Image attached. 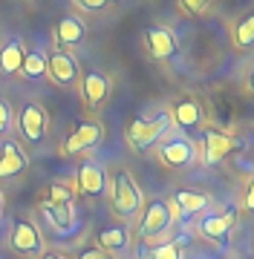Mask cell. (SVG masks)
<instances>
[{"mask_svg": "<svg viewBox=\"0 0 254 259\" xmlns=\"http://www.w3.org/2000/svg\"><path fill=\"white\" fill-rule=\"evenodd\" d=\"M101 141V124H95V121H78L72 133L66 136L64 141V156H78V153H87V150H93L95 144Z\"/></svg>", "mask_w": 254, "mask_h": 259, "instance_id": "cell-3", "label": "cell"}, {"mask_svg": "<svg viewBox=\"0 0 254 259\" xmlns=\"http://www.w3.org/2000/svg\"><path fill=\"white\" fill-rule=\"evenodd\" d=\"M144 44L151 49V55L156 61H179V40L173 37V32L165 26H148L144 29Z\"/></svg>", "mask_w": 254, "mask_h": 259, "instance_id": "cell-4", "label": "cell"}, {"mask_svg": "<svg viewBox=\"0 0 254 259\" xmlns=\"http://www.w3.org/2000/svg\"><path fill=\"white\" fill-rule=\"evenodd\" d=\"M234 40H237V47H251L254 44V15L243 18L234 26Z\"/></svg>", "mask_w": 254, "mask_h": 259, "instance_id": "cell-22", "label": "cell"}, {"mask_svg": "<svg viewBox=\"0 0 254 259\" xmlns=\"http://www.w3.org/2000/svg\"><path fill=\"white\" fill-rule=\"evenodd\" d=\"M78 187L84 196H101L107 190V173L98 161H84L78 167Z\"/></svg>", "mask_w": 254, "mask_h": 259, "instance_id": "cell-10", "label": "cell"}, {"mask_svg": "<svg viewBox=\"0 0 254 259\" xmlns=\"http://www.w3.org/2000/svg\"><path fill=\"white\" fill-rule=\"evenodd\" d=\"M248 83H251V90H254V69H251V81H248Z\"/></svg>", "mask_w": 254, "mask_h": 259, "instance_id": "cell-31", "label": "cell"}, {"mask_svg": "<svg viewBox=\"0 0 254 259\" xmlns=\"http://www.w3.org/2000/svg\"><path fill=\"white\" fill-rule=\"evenodd\" d=\"M170 127V112L168 110H156L151 115H139V118L130 124V133L127 139L136 150H151L156 141L168 133Z\"/></svg>", "mask_w": 254, "mask_h": 259, "instance_id": "cell-1", "label": "cell"}, {"mask_svg": "<svg viewBox=\"0 0 254 259\" xmlns=\"http://www.w3.org/2000/svg\"><path fill=\"white\" fill-rule=\"evenodd\" d=\"M55 37L64 44V47H78L81 40L87 37V23L81 18H72V15H66V18L58 20L55 26Z\"/></svg>", "mask_w": 254, "mask_h": 259, "instance_id": "cell-15", "label": "cell"}, {"mask_svg": "<svg viewBox=\"0 0 254 259\" xmlns=\"http://www.w3.org/2000/svg\"><path fill=\"white\" fill-rule=\"evenodd\" d=\"M208 6H211V0H182V9L188 15H202Z\"/></svg>", "mask_w": 254, "mask_h": 259, "instance_id": "cell-25", "label": "cell"}, {"mask_svg": "<svg viewBox=\"0 0 254 259\" xmlns=\"http://www.w3.org/2000/svg\"><path fill=\"white\" fill-rule=\"evenodd\" d=\"M141 190L139 185L130 179V173L127 170H116L113 176V204L116 210L122 213V216H136V213L141 210Z\"/></svg>", "mask_w": 254, "mask_h": 259, "instance_id": "cell-2", "label": "cell"}, {"mask_svg": "<svg viewBox=\"0 0 254 259\" xmlns=\"http://www.w3.org/2000/svg\"><path fill=\"white\" fill-rule=\"evenodd\" d=\"M159 158H162L168 167H188V164H194L197 150H194L191 139H185V136H170V139L162 144Z\"/></svg>", "mask_w": 254, "mask_h": 259, "instance_id": "cell-8", "label": "cell"}, {"mask_svg": "<svg viewBox=\"0 0 254 259\" xmlns=\"http://www.w3.org/2000/svg\"><path fill=\"white\" fill-rule=\"evenodd\" d=\"M170 219H173V213H170L168 202H162V199L148 202V207L141 213V222H139L141 236H159V233H165L170 228Z\"/></svg>", "mask_w": 254, "mask_h": 259, "instance_id": "cell-5", "label": "cell"}, {"mask_svg": "<svg viewBox=\"0 0 254 259\" xmlns=\"http://www.w3.org/2000/svg\"><path fill=\"white\" fill-rule=\"evenodd\" d=\"M151 259H182V248H179V242L156 245V248L151 250Z\"/></svg>", "mask_w": 254, "mask_h": 259, "instance_id": "cell-23", "label": "cell"}, {"mask_svg": "<svg viewBox=\"0 0 254 259\" xmlns=\"http://www.w3.org/2000/svg\"><path fill=\"white\" fill-rule=\"evenodd\" d=\"M205 161L208 164H220L223 158L231 153V136H226V133H220V130H214V127H205Z\"/></svg>", "mask_w": 254, "mask_h": 259, "instance_id": "cell-14", "label": "cell"}, {"mask_svg": "<svg viewBox=\"0 0 254 259\" xmlns=\"http://www.w3.org/2000/svg\"><path fill=\"white\" fill-rule=\"evenodd\" d=\"M81 95H84V104L90 110H98V107L107 101V95H110V81H107V75L98 72V69H87L84 78H81Z\"/></svg>", "mask_w": 254, "mask_h": 259, "instance_id": "cell-9", "label": "cell"}, {"mask_svg": "<svg viewBox=\"0 0 254 259\" xmlns=\"http://www.w3.org/2000/svg\"><path fill=\"white\" fill-rule=\"evenodd\" d=\"M23 55H26V49H23V40H9L6 47L0 49V72H3V75L20 72Z\"/></svg>", "mask_w": 254, "mask_h": 259, "instance_id": "cell-18", "label": "cell"}, {"mask_svg": "<svg viewBox=\"0 0 254 259\" xmlns=\"http://www.w3.org/2000/svg\"><path fill=\"white\" fill-rule=\"evenodd\" d=\"M9 121H12V110H9V104L0 98V133L9 130Z\"/></svg>", "mask_w": 254, "mask_h": 259, "instance_id": "cell-27", "label": "cell"}, {"mask_svg": "<svg viewBox=\"0 0 254 259\" xmlns=\"http://www.w3.org/2000/svg\"><path fill=\"white\" fill-rule=\"evenodd\" d=\"M0 213H3V210H0Z\"/></svg>", "mask_w": 254, "mask_h": 259, "instance_id": "cell-33", "label": "cell"}, {"mask_svg": "<svg viewBox=\"0 0 254 259\" xmlns=\"http://www.w3.org/2000/svg\"><path fill=\"white\" fill-rule=\"evenodd\" d=\"M173 202H176L179 216H191V213L205 210L208 204H211V199H208L205 193H199V190H179V193L173 196Z\"/></svg>", "mask_w": 254, "mask_h": 259, "instance_id": "cell-19", "label": "cell"}, {"mask_svg": "<svg viewBox=\"0 0 254 259\" xmlns=\"http://www.w3.org/2000/svg\"><path fill=\"white\" fill-rule=\"evenodd\" d=\"M29 167V158L26 153L15 144V141H6L3 144V153H0V179H9V176H18Z\"/></svg>", "mask_w": 254, "mask_h": 259, "instance_id": "cell-13", "label": "cell"}, {"mask_svg": "<svg viewBox=\"0 0 254 259\" xmlns=\"http://www.w3.org/2000/svg\"><path fill=\"white\" fill-rule=\"evenodd\" d=\"M47 72L58 87H69L78 78V58L69 55L66 49H58V52L47 55Z\"/></svg>", "mask_w": 254, "mask_h": 259, "instance_id": "cell-7", "label": "cell"}, {"mask_svg": "<svg viewBox=\"0 0 254 259\" xmlns=\"http://www.w3.org/2000/svg\"><path fill=\"white\" fill-rule=\"evenodd\" d=\"M245 207L254 210V179L248 182V187H245Z\"/></svg>", "mask_w": 254, "mask_h": 259, "instance_id": "cell-28", "label": "cell"}, {"mask_svg": "<svg viewBox=\"0 0 254 259\" xmlns=\"http://www.w3.org/2000/svg\"><path fill=\"white\" fill-rule=\"evenodd\" d=\"M127 228L124 225H110V228H101L98 231V236H95V242H98V248H101V253L107 250V253H113V250H124L127 248Z\"/></svg>", "mask_w": 254, "mask_h": 259, "instance_id": "cell-17", "label": "cell"}, {"mask_svg": "<svg viewBox=\"0 0 254 259\" xmlns=\"http://www.w3.org/2000/svg\"><path fill=\"white\" fill-rule=\"evenodd\" d=\"M12 250L15 253H23V256H35L41 248H44V239H41V231L29 219H18L15 228H12Z\"/></svg>", "mask_w": 254, "mask_h": 259, "instance_id": "cell-6", "label": "cell"}, {"mask_svg": "<svg viewBox=\"0 0 254 259\" xmlns=\"http://www.w3.org/2000/svg\"><path fill=\"white\" fill-rule=\"evenodd\" d=\"M197 228H199V233H202L205 239H211L214 245H220V248H228V242H231V216L211 213V216H205V219H202Z\"/></svg>", "mask_w": 254, "mask_h": 259, "instance_id": "cell-11", "label": "cell"}, {"mask_svg": "<svg viewBox=\"0 0 254 259\" xmlns=\"http://www.w3.org/2000/svg\"><path fill=\"white\" fill-rule=\"evenodd\" d=\"M173 121L182 130H197L202 124V107L194 98H182V101L173 104Z\"/></svg>", "mask_w": 254, "mask_h": 259, "instance_id": "cell-16", "label": "cell"}, {"mask_svg": "<svg viewBox=\"0 0 254 259\" xmlns=\"http://www.w3.org/2000/svg\"><path fill=\"white\" fill-rule=\"evenodd\" d=\"M20 130L29 141H41L47 133V110L41 104H26L20 112Z\"/></svg>", "mask_w": 254, "mask_h": 259, "instance_id": "cell-12", "label": "cell"}, {"mask_svg": "<svg viewBox=\"0 0 254 259\" xmlns=\"http://www.w3.org/2000/svg\"><path fill=\"white\" fill-rule=\"evenodd\" d=\"M49 202H55V204H72V196H69V190H66L64 185H52V187H49Z\"/></svg>", "mask_w": 254, "mask_h": 259, "instance_id": "cell-24", "label": "cell"}, {"mask_svg": "<svg viewBox=\"0 0 254 259\" xmlns=\"http://www.w3.org/2000/svg\"><path fill=\"white\" fill-rule=\"evenodd\" d=\"M81 9H87V12H101V9H107L113 0H76Z\"/></svg>", "mask_w": 254, "mask_h": 259, "instance_id": "cell-26", "label": "cell"}, {"mask_svg": "<svg viewBox=\"0 0 254 259\" xmlns=\"http://www.w3.org/2000/svg\"><path fill=\"white\" fill-rule=\"evenodd\" d=\"M78 259H104V253H101L98 248H90V250H84Z\"/></svg>", "mask_w": 254, "mask_h": 259, "instance_id": "cell-29", "label": "cell"}, {"mask_svg": "<svg viewBox=\"0 0 254 259\" xmlns=\"http://www.w3.org/2000/svg\"><path fill=\"white\" fill-rule=\"evenodd\" d=\"M0 210H3V196H0Z\"/></svg>", "mask_w": 254, "mask_h": 259, "instance_id": "cell-32", "label": "cell"}, {"mask_svg": "<svg viewBox=\"0 0 254 259\" xmlns=\"http://www.w3.org/2000/svg\"><path fill=\"white\" fill-rule=\"evenodd\" d=\"M41 210L47 216V222L55 228V231H66V228H72V204H55V202H44L41 204Z\"/></svg>", "mask_w": 254, "mask_h": 259, "instance_id": "cell-20", "label": "cell"}, {"mask_svg": "<svg viewBox=\"0 0 254 259\" xmlns=\"http://www.w3.org/2000/svg\"><path fill=\"white\" fill-rule=\"evenodd\" d=\"M44 259H61V256H58V253H47Z\"/></svg>", "mask_w": 254, "mask_h": 259, "instance_id": "cell-30", "label": "cell"}, {"mask_svg": "<svg viewBox=\"0 0 254 259\" xmlns=\"http://www.w3.org/2000/svg\"><path fill=\"white\" fill-rule=\"evenodd\" d=\"M20 72H23V78H29V81L44 78V72H47V52H44V49H29L26 55H23Z\"/></svg>", "mask_w": 254, "mask_h": 259, "instance_id": "cell-21", "label": "cell"}]
</instances>
